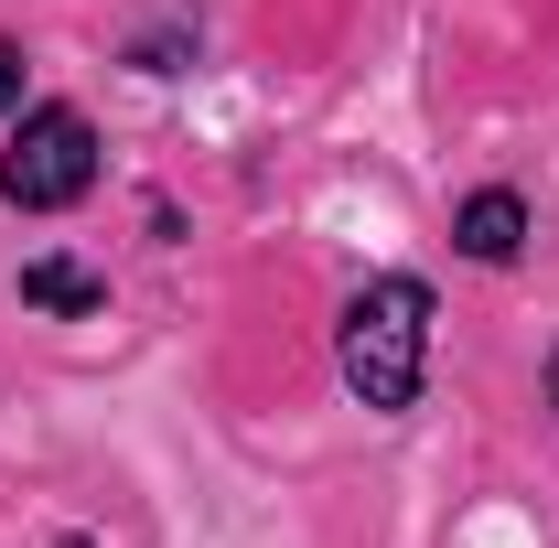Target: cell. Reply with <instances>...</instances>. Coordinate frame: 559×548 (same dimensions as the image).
Here are the masks:
<instances>
[{
    "mask_svg": "<svg viewBox=\"0 0 559 548\" xmlns=\"http://www.w3.org/2000/svg\"><path fill=\"white\" fill-rule=\"evenodd\" d=\"M334 366H345L355 409H377V419L419 409V388H430V279H409V270L366 279L334 323Z\"/></svg>",
    "mask_w": 559,
    "mask_h": 548,
    "instance_id": "obj_1",
    "label": "cell"
},
{
    "mask_svg": "<svg viewBox=\"0 0 559 548\" xmlns=\"http://www.w3.org/2000/svg\"><path fill=\"white\" fill-rule=\"evenodd\" d=\"M0 194L22 215H66L97 194V119L66 108V97H44V108H22V130L0 151Z\"/></svg>",
    "mask_w": 559,
    "mask_h": 548,
    "instance_id": "obj_2",
    "label": "cell"
},
{
    "mask_svg": "<svg viewBox=\"0 0 559 548\" xmlns=\"http://www.w3.org/2000/svg\"><path fill=\"white\" fill-rule=\"evenodd\" d=\"M452 248H463L474 270H506V259L527 248V194H516V183H485V194H463V205H452Z\"/></svg>",
    "mask_w": 559,
    "mask_h": 548,
    "instance_id": "obj_3",
    "label": "cell"
},
{
    "mask_svg": "<svg viewBox=\"0 0 559 548\" xmlns=\"http://www.w3.org/2000/svg\"><path fill=\"white\" fill-rule=\"evenodd\" d=\"M22 301L33 312H108V279L75 259H22Z\"/></svg>",
    "mask_w": 559,
    "mask_h": 548,
    "instance_id": "obj_4",
    "label": "cell"
},
{
    "mask_svg": "<svg viewBox=\"0 0 559 548\" xmlns=\"http://www.w3.org/2000/svg\"><path fill=\"white\" fill-rule=\"evenodd\" d=\"M183 55H194V33H183V22H173V33H140V44H130V65H140V75H183Z\"/></svg>",
    "mask_w": 559,
    "mask_h": 548,
    "instance_id": "obj_5",
    "label": "cell"
},
{
    "mask_svg": "<svg viewBox=\"0 0 559 548\" xmlns=\"http://www.w3.org/2000/svg\"><path fill=\"white\" fill-rule=\"evenodd\" d=\"M0 119H22V44L0 33Z\"/></svg>",
    "mask_w": 559,
    "mask_h": 548,
    "instance_id": "obj_6",
    "label": "cell"
},
{
    "mask_svg": "<svg viewBox=\"0 0 559 548\" xmlns=\"http://www.w3.org/2000/svg\"><path fill=\"white\" fill-rule=\"evenodd\" d=\"M549 409H559V344H549Z\"/></svg>",
    "mask_w": 559,
    "mask_h": 548,
    "instance_id": "obj_7",
    "label": "cell"
}]
</instances>
